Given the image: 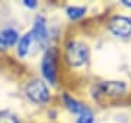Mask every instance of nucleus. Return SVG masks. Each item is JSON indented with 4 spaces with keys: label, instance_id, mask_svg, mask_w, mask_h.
<instances>
[{
    "label": "nucleus",
    "instance_id": "nucleus-1",
    "mask_svg": "<svg viewBox=\"0 0 131 123\" xmlns=\"http://www.w3.org/2000/svg\"><path fill=\"white\" fill-rule=\"evenodd\" d=\"M90 51L88 43L80 39H70L64 47V59L71 68H80L88 64Z\"/></svg>",
    "mask_w": 131,
    "mask_h": 123
},
{
    "label": "nucleus",
    "instance_id": "nucleus-2",
    "mask_svg": "<svg viewBox=\"0 0 131 123\" xmlns=\"http://www.w3.org/2000/svg\"><path fill=\"white\" fill-rule=\"evenodd\" d=\"M57 59H58V51L51 47L45 51L41 61L42 75L51 85H56L57 83Z\"/></svg>",
    "mask_w": 131,
    "mask_h": 123
},
{
    "label": "nucleus",
    "instance_id": "nucleus-3",
    "mask_svg": "<svg viewBox=\"0 0 131 123\" xmlns=\"http://www.w3.org/2000/svg\"><path fill=\"white\" fill-rule=\"evenodd\" d=\"M25 94L32 103L45 104L50 101V90L47 84L41 80H31L25 85Z\"/></svg>",
    "mask_w": 131,
    "mask_h": 123
},
{
    "label": "nucleus",
    "instance_id": "nucleus-4",
    "mask_svg": "<svg viewBox=\"0 0 131 123\" xmlns=\"http://www.w3.org/2000/svg\"><path fill=\"white\" fill-rule=\"evenodd\" d=\"M108 30L115 38L127 39L131 36V16L125 14H114L108 20Z\"/></svg>",
    "mask_w": 131,
    "mask_h": 123
},
{
    "label": "nucleus",
    "instance_id": "nucleus-5",
    "mask_svg": "<svg viewBox=\"0 0 131 123\" xmlns=\"http://www.w3.org/2000/svg\"><path fill=\"white\" fill-rule=\"evenodd\" d=\"M98 91L105 97H121L127 93V84L118 80L101 81L98 84Z\"/></svg>",
    "mask_w": 131,
    "mask_h": 123
},
{
    "label": "nucleus",
    "instance_id": "nucleus-6",
    "mask_svg": "<svg viewBox=\"0 0 131 123\" xmlns=\"http://www.w3.org/2000/svg\"><path fill=\"white\" fill-rule=\"evenodd\" d=\"M32 35L34 39L37 42V47L44 48L47 45L48 41V29H47V22L42 16H37L35 18V22H34V28H32Z\"/></svg>",
    "mask_w": 131,
    "mask_h": 123
},
{
    "label": "nucleus",
    "instance_id": "nucleus-7",
    "mask_svg": "<svg viewBox=\"0 0 131 123\" xmlns=\"http://www.w3.org/2000/svg\"><path fill=\"white\" fill-rule=\"evenodd\" d=\"M63 103H64V107L71 114H74V116H80L82 113H84L86 110L89 109L86 104H83L82 101H79L77 99H74L73 96H70L69 93H64L63 94Z\"/></svg>",
    "mask_w": 131,
    "mask_h": 123
},
{
    "label": "nucleus",
    "instance_id": "nucleus-8",
    "mask_svg": "<svg viewBox=\"0 0 131 123\" xmlns=\"http://www.w3.org/2000/svg\"><path fill=\"white\" fill-rule=\"evenodd\" d=\"M34 45H37V42H35V39H34L32 32L25 33L24 36H20V38H19V42H18V55L20 58H24V57H26V55H29Z\"/></svg>",
    "mask_w": 131,
    "mask_h": 123
},
{
    "label": "nucleus",
    "instance_id": "nucleus-9",
    "mask_svg": "<svg viewBox=\"0 0 131 123\" xmlns=\"http://www.w3.org/2000/svg\"><path fill=\"white\" fill-rule=\"evenodd\" d=\"M0 38L5 42L6 47H13L16 42H19V33H18V30H15V29L7 28V29H3V30L0 32Z\"/></svg>",
    "mask_w": 131,
    "mask_h": 123
},
{
    "label": "nucleus",
    "instance_id": "nucleus-10",
    "mask_svg": "<svg viewBox=\"0 0 131 123\" xmlns=\"http://www.w3.org/2000/svg\"><path fill=\"white\" fill-rule=\"evenodd\" d=\"M86 12H88V9L84 6H69L66 9V14L70 20H79L82 18H84Z\"/></svg>",
    "mask_w": 131,
    "mask_h": 123
},
{
    "label": "nucleus",
    "instance_id": "nucleus-11",
    "mask_svg": "<svg viewBox=\"0 0 131 123\" xmlns=\"http://www.w3.org/2000/svg\"><path fill=\"white\" fill-rule=\"evenodd\" d=\"M0 123H20L16 114L9 110H0Z\"/></svg>",
    "mask_w": 131,
    "mask_h": 123
},
{
    "label": "nucleus",
    "instance_id": "nucleus-12",
    "mask_svg": "<svg viewBox=\"0 0 131 123\" xmlns=\"http://www.w3.org/2000/svg\"><path fill=\"white\" fill-rule=\"evenodd\" d=\"M76 123H95V114L90 109H88L84 113H82L80 116H77Z\"/></svg>",
    "mask_w": 131,
    "mask_h": 123
},
{
    "label": "nucleus",
    "instance_id": "nucleus-13",
    "mask_svg": "<svg viewBox=\"0 0 131 123\" xmlns=\"http://www.w3.org/2000/svg\"><path fill=\"white\" fill-rule=\"evenodd\" d=\"M24 5H25V6H28V7H37L38 3L35 2V0H25Z\"/></svg>",
    "mask_w": 131,
    "mask_h": 123
},
{
    "label": "nucleus",
    "instance_id": "nucleus-14",
    "mask_svg": "<svg viewBox=\"0 0 131 123\" xmlns=\"http://www.w3.org/2000/svg\"><path fill=\"white\" fill-rule=\"evenodd\" d=\"M121 5L125 6V7H128V9H131V0H122Z\"/></svg>",
    "mask_w": 131,
    "mask_h": 123
},
{
    "label": "nucleus",
    "instance_id": "nucleus-15",
    "mask_svg": "<svg viewBox=\"0 0 131 123\" xmlns=\"http://www.w3.org/2000/svg\"><path fill=\"white\" fill-rule=\"evenodd\" d=\"M6 45H5V42H3V41H2V38H0V51H3V49H6Z\"/></svg>",
    "mask_w": 131,
    "mask_h": 123
}]
</instances>
